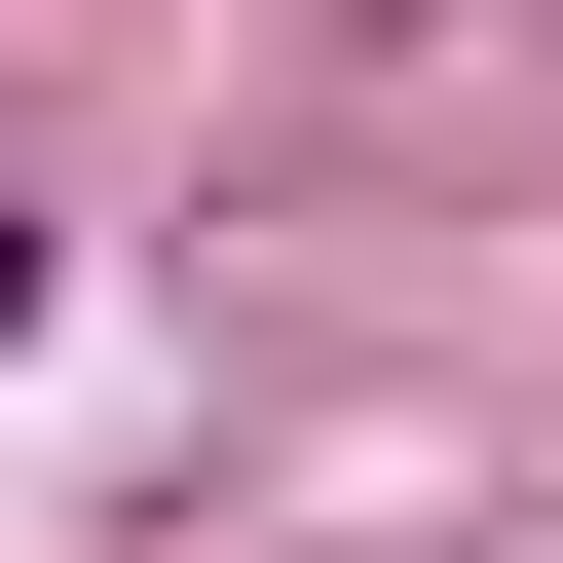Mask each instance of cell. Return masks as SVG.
<instances>
[{"label":"cell","mask_w":563,"mask_h":563,"mask_svg":"<svg viewBox=\"0 0 563 563\" xmlns=\"http://www.w3.org/2000/svg\"><path fill=\"white\" fill-rule=\"evenodd\" d=\"M0 301H38V225H0Z\"/></svg>","instance_id":"1"}]
</instances>
